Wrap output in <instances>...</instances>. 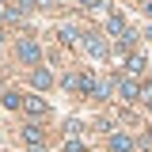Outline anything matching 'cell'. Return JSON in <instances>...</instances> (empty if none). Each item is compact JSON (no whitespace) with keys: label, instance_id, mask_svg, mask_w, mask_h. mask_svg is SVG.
Returning a JSON list of instances; mask_svg holds the SVG:
<instances>
[{"label":"cell","instance_id":"cell-1","mask_svg":"<svg viewBox=\"0 0 152 152\" xmlns=\"http://www.w3.org/2000/svg\"><path fill=\"white\" fill-rule=\"evenodd\" d=\"M99 84H103V80H95V72H88V69L65 76V88H72V91H80V95H95V91H99Z\"/></svg>","mask_w":152,"mask_h":152},{"label":"cell","instance_id":"cell-2","mask_svg":"<svg viewBox=\"0 0 152 152\" xmlns=\"http://www.w3.org/2000/svg\"><path fill=\"white\" fill-rule=\"evenodd\" d=\"M15 57L23 61V65H38V61H42V46H38V38L23 34V38L15 42Z\"/></svg>","mask_w":152,"mask_h":152},{"label":"cell","instance_id":"cell-3","mask_svg":"<svg viewBox=\"0 0 152 152\" xmlns=\"http://www.w3.org/2000/svg\"><path fill=\"white\" fill-rule=\"evenodd\" d=\"M23 110L31 114V118H42V114L50 110V103H46L38 91H31V95H23Z\"/></svg>","mask_w":152,"mask_h":152},{"label":"cell","instance_id":"cell-4","mask_svg":"<svg viewBox=\"0 0 152 152\" xmlns=\"http://www.w3.org/2000/svg\"><path fill=\"white\" fill-rule=\"evenodd\" d=\"M23 141H27L31 148H46V133H42V126H38V122H27V126H23Z\"/></svg>","mask_w":152,"mask_h":152},{"label":"cell","instance_id":"cell-5","mask_svg":"<svg viewBox=\"0 0 152 152\" xmlns=\"http://www.w3.org/2000/svg\"><path fill=\"white\" fill-rule=\"evenodd\" d=\"M107 31L114 34V42H122V38L129 34V31H126V23H122V15H118V12H107Z\"/></svg>","mask_w":152,"mask_h":152},{"label":"cell","instance_id":"cell-6","mask_svg":"<svg viewBox=\"0 0 152 152\" xmlns=\"http://www.w3.org/2000/svg\"><path fill=\"white\" fill-rule=\"evenodd\" d=\"M84 50L91 57H107V42H103V34H84Z\"/></svg>","mask_w":152,"mask_h":152},{"label":"cell","instance_id":"cell-7","mask_svg":"<svg viewBox=\"0 0 152 152\" xmlns=\"http://www.w3.org/2000/svg\"><path fill=\"white\" fill-rule=\"evenodd\" d=\"M31 84H34V91H46V88H50V84H53V72H50V69H42V65H38L34 72H31Z\"/></svg>","mask_w":152,"mask_h":152},{"label":"cell","instance_id":"cell-8","mask_svg":"<svg viewBox=\"0 0 152 152\" xmlns=\"http://www.w3.org/2000/svg\"><path fill=\"white\" fill-rule=\"evenodd\" d=\"M145 65H148V61H145V53H129V57H126V72H129L133 80L145 72Z\"/></svg>","mask_w":152,"mask_h":152},{"label":"cell","instance_id":"cell-9","mask_svg":"<svg viewBox=\"0 0 152 152\" xmlns=\"http://www.w3.org/2000/svg\"><path fill=\"white\" fill-rule=\"evenodd\" d=\"M118 95H122V99H137V95H141V88H137V80H133V76H126V80L118 84Z\"/></svg>","mask_w":152,"mask_h":152},{"label":"cell","instance_id":"cell-10","mask_svg":"<svg viewBox=\"0 0 152 152\" xmlns=\"http://www.w3.org/2000/svg\"><path fill=\"white\" fill-rule=\"evenodd\" d=\"M110 148L114 152H133V141L126 137V133H110Z\"/></svg>","mask_w":152,"mask_h":152},{"label":"cell","instance_id":"cell-11","mask_svg":"<svg viewBox=\"0 0 152 152\" xmlns=\"http://www.w3.org/2000/svg\"><path fill=\"white\" fill-rule=\"evenodd\" d=\"M4 107H8V110L23 107V95H15V91H4Z\"/></svg>","mask_w":152,"mask_h":152},{"label":"cell","instance_id":"cell-12","mask_svg":"<svg viewBox=\"0 0 152 152\" xmlns=\"http://www.w3.org/2000/svg\"><path fill=\"white\" fill-rule=\"evenodd\" d=\"M57 38H61L65 46H72V42H76V38H80V34H76L72 27H61V31H57Z\"/></svg>","mask_w":152,"mask_h":152},{"label":"cell","instance_id":"cell-13","mask_svg":"<svg viewBox=\"0 0 152 152\" xmlns=\"http://www.w3.org/2000/svg\"><path fill=\"white\" fill-rule=\"evenodd\" d=\"M84 4H88V8H91V12H107V8H110V4H107V0H84Z\"/></svg>","mask_w":152,"mask_h":152},{"label":"cell","instance_id":"cell-14","mask_svg":"<svg viewBox=\"0 0 152 152\" xmlns=\"http://www.w3.org/2000/svg\"><path fill=\"white\" fill-rule=\"evenodd\" d=\"M65 152H84V145H80L76 137H69V141H65Z\"/></svg>","mask_w":152,"mask_h":152},{"label":"cell","instance_id":"cell-15","mask_svg":"<svg viewBox=\"0 0 152 152\" xmlns=\"http://www.w3.org/2000/svg\"><path fill=\"white\" fill-rule=\"evenodd\" d=\"M34 4H42V0H19V8H23V12H31Z\"/></svg>","mask_w":152,"mask_h":152}]
</instances>
